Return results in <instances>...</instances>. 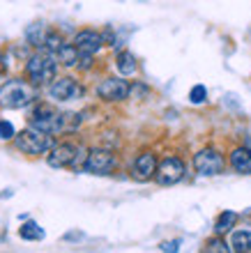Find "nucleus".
Here are the masks:
<instances>
[{"instance_id": "nucleus-13", "label": "nucleus", "mask_w": 251, "mask_h": 253, "mask_svg": "<svg viewBox=\"0 0 251 253\" xmlns=\"http://www.w3.org/2000/svg\"><path fill=\"white\" fill-rule=\"evenodd\" d=\"M231 166L240 175H251V147H235L231 152Z\"/></svg>"}, {"instance_id": "nucleus-16", "label": "nucleus", "mask_w": 251, "mask_h": 253, "mask_svg": "<svg viewBox=\"0 0 251 253\" xmlns=\"http://www.w3.org/2000/svg\"><path fill=\"white\" fill-rule=\"evenodd\" d=\"M115 67L122 76H132L136 72V58H134L129 51H120L118 58H115Z\"/></svg>"}, {"instance_id": "nucleus-8", "label": "nucleus", "mask_w": 251, "mask_h": 253, "mask_svg": "<svg viewBox=\"0 0 251 253\" xmlns=\"http://www.w3.org/2000/svg\"><path fill=\"white\" fill-rule=\"evenodd\" d=\"M113 168H115V154L111 150H101V147L90 150L86 164H83V170L93 175H108Z\"/></svg>"}, {"instance_id": "nucleus-23", "label": "nucleus", "mask_w": 251, "mask_h": 253, "mask_svg": "<svg viewBox=\"0 0 251 253\" xmlns=\"http://www.w3.org/2000/svg\"><path fill=\"white\" fill-rule=\"evenodd\" d=\"M16 136V129H14L12 122L0 120V140H12Z\"/></svg>"}, {"instance_id": "nucleus-5", "label": "nucleus", "mask_w": 251, "mask_h": 253, "mask_svg": "<svg viewBox=\"0 0 251 253\" xmlns=\"http://www.w3.org/2000/svg\"><path fill=\"white\" fill-rule=\"evenodd\" d=\"M14 140H16V147H19L21 152L33 154V157L51 150V133H44V131H40V129H35V126L16 133Z\"/></svg>"}, {"instance_id": "nucleus-7", "label": "nucleus", "mask_w": 251, "mask_h": 253, "mask_svg": "<svg viewBox=\"0 0 251 253\" xmlns=\"http://www.w3.org/2000/svg\"><path fill=\"white\" fill-rule=\"evenodd\" d=\"M182 177H185V164H182V159H178V157H166V159L159 161L154 180H157L161 187L178 184Z\"/></svg>"}, {"instance_id": "nucleus-19", "label": "nucleus", "mask_w": 251, "mask_h": 253, "mask_svg": "<svg viewBox=\"0 0 251 253\" xmlns=\"http://www.w3.org/2000/svg\"><path fill=\"white\" fill-rule=\"evenodd\" d=\"M19 235H21V240H28V242H40L44 240V230H42L35 221H26L23 226L19 228Z\"/></svg>"}, {"instance_id": "nucleus-11", "label": "nucleus", "mask_w": 251, "mask_h": 253, "mask_svg": "<svg viewBox=\"0 0 251 253\" xmlns=\"http://www.w3.org/2000/svg\"><path fill=\"white\" fill-rule=\"evenodd\" d=\"M104 44H106L104 35L95 33V30H81V33L74 37V46L79 48L81 53H86V55H95L101 46H104Z\"/></svg>"}, {"instance_id": "nucleus-2", "label": "nucleus", "mask_w": 251, "mask_h": 253, "mask_svg": "<svg viewBox=\"0 0 251 253\" xmlns=\"http://www.w3.org/2000/svg\"><path fill=\"white\" fill-rule=\"evenodd\" d=\"M88 159V150L81 145H72V143H60V145L49 150V166L51 168H83Z\"/></svg>"}, {"instance_id": "nucleus-21", "label": "nucleus", "mask_w": 251, "mask_h": 253, "mask_svg": "<svg viewBox=\"0 0 251 253\" xmlns=\"http://www.w3.org/2000/svg\"><path fill=\"white\" fill-rule=\"evenodd\" d=\"M62 44H65V42H62V37H60L58 33H49L47 40H44V51H49V53L55 55V51H58Z\"/></svg>"}, {"instance_id": "nucleus-17", "label": "nucleus", "mask_w": 251, "mask_h": 253, "mask_svg": "<svg viewBox=\"0 0 251 253\" xmlns=\"http://www.w3.org/2000/svg\"><path fill=\"white\" fill-rule=\"evenodd\" d=\"M231 249L238 253H247L251 251V230H238L231 237Z\"/></svg>"}, {"instance_id": "nucleus-22", "label": "nucleus", "mask_w": 251, "mask_h": 253, "mask_svg": "<svg viewBox=\"0 0 251 253\" xmlns=\"http://www.w3.org/2000/svg\"><path fill=\"white\" fill-rule=\"evenodd\" d=\"M207 99V90H205V85H194L192 90H189V101L192 104H203V101Z\"/></svg>"}, {"instance_id": "nucleus-27", "label": "nucleus", "mask_w": 251, "mask_h": 253, "mask_svg": "<svg viewBox=\"0 0 251 253\" xmlns=\"http://www.w3.org/2000/svg\"><path fill=\"white\" fill-rule=\"evenodd\" d=\"M2 72H5V55L0 53V74H2Z\"/></svg>"}, {"instance_id": "nucleus-3", "label": "nucleus", "mask_w": 251, "mask_h": 253, "mask_svg": "<svg viewBox=\"0 0 251 253\" xmlns=\"http://www.w3.org/2000/svg\"><path fill=\"white\" fill-rule=\"evenodd\" d=\"M55 72H58V62H55V55L49 51L33 55L28 60V79L33 85H49L55 79Z\"/></svg>"}, {"instance_id": "nucleus-6", "label": "nucleus", "mask_w": 251, "mask_h": 253, "mask_svg": "<svg viewBox=\"0 0 251 253\" xmlns=\"http://www.w3.org/2000/svg\"><path fill=\"white\" fill-rule=\"evenodd\" d=\"M194 168L196 173L203 177H214L224 170V157L214 150V147H205L194 157Z\"/></svg>"}, {"instance_id": "nucleus-1", "label": "nucleus", "mask_w": 251, "mask_h": 253, "mask_svg": "<svg viewBox=\"0 0 251 253\" xmlns=\"http://www.w3.org/2000/svg\"><path fill=\"white\" fill-rule=\"evenodd\" d=\"M81 125V115L76 113H58L51 106H40L30 118V126L40 129L44 133H60V131H74Z\"/></svg>"}, {"instance_id": "nucleus-9", "label": "nucleus", "mask_w": 251, "mask_h": 253, "mask_svg": "<svg viewBox=\"0 0 251 253\" xmlns=\"http://www.w3.org/2000/svg\"><path fill=\"white\" fill-rule=\"evenodd\" d=\"M49 94L55 101H74L83 97V87L72 76H62V79H53V83L49 85Z\"/></svg>"}, {"instance_id": "nucleus-20", "label": "nucleus", "mask_w": 251, "mask_h": 253, "mask_svg": "<svg viewBox=\"0 0 251 253\" xmlns=\"http://www.w3.org/2000/svg\"><path fill=\"white\" fill-rule=\"evenodd\" d=\"M205 251H210V253H228V251H233V249L221 240V235H217V237H212V240L205 242Z\"/></svg>"}, {"instance_id": "nucleus-24", "label": "nucleus", "mask_w": 251, "mask_h": 253, "mask_svg": "<svg viewBox=\"0 0 251 253\" xmlns=\"http://www.w3.org/2000/svg\"><path fill=\"white\" fill-rule=\"evenodd\" d=\"M159 249H161V251H178L180 249V240H173V242H164V244H159Z\"/></svg>"}, {"instance_id": "nucleus-15", "label": "nucleus", "mask_w": 251, "mask_h": 253, "mask_svg": "<svg viewBox=\"0 0 251 253\" xmlns=\"http://www.w3.org/2000/svg\"><path fill=\"white\" fill-rule=\"evenodd\" d=\"M238 219H240V216L235 212H231V210L221 212V214H219V219H217V223H214V235H221V237H224L226 233H231L233 226L238 223Z\"/></svg>"}, {"instance_id": "nucleus-10", "label": "nucleus", "mask_w": 251, "mask_h": 253, "mask_svg": "<svg viewBox=\"0 0 251 253\" xmlns=\"http://www.w3.org/2000/svg\"><path fill=\"white\" fill-rule=\"evenodd\" d=\"M129 90H132V85L125 79H118V76H111V79L101 81L97 85V94L104 101H125L129 97Z\"/></svg>"}, {"instance_id": "nucleus-14", "label": "nucleus", "mask_w": 251, "mask_h": 253, "mask_svg": "<svg viewBox=\"0 0 251 253\" xmlns=\"http://www.w3.org/2000/svg\"><path fill=\"white\" fill-rule=\"evenodd\" d=\"M55 60L65 67H79L81 51L74 46V44H62V46L55 51Z\"/></svg>"}, {"instance_id": "nucleus-26", "label": "nucleus", "mask_w": 251, "mask_h": 253, "mask_svg": "<svg viewBox=\"0 0 251 253\" xmlns=\"http://www.w3.org/2000/svg\"><path fill=\"white\" fill-rule=\"evenodd\" d=\"M79 237H83V235H81V233H69V235H67V240H79Z\"/></svg>"}, {"instance_id": "nucleus-4", "label": "nucleus", "mask_w": 251, "mask_h": 253, "mask_svg": "<svg viewBox=\"0 0 251 253\" xmlns=\"http://www.w3.org/2000/svg\"><path fill=\"white\" fill-rule=\"evenodd\" d=\"M33 101V90L28 87L26 81H7L0 87V106L2 108H21Z\"/></svg>"}, {"instance_id": "nucleus-18", "label": "nucleus", "mask_w": 251, "mask_h": 253, "mask_svg": "<svg viewBox=\"0 0 251 253\" xmlns=\"http://www.w3.org/2000/svg\"><path fill=\"white\" fill-rule=\"evenodd\" d=\"M26 40H28V44H33V46L44 48V40H47V33H44V23H33V26H28Z\"/></svg>"}, {"instance_id": "nucleus-25", "label": "nucleus", "mask_w": 251, "mask_h": 253, "mask_svg": "<svg viewBox=\"0 0 251 253\" xmlns=\"http://www.w3.org/2000/svg\"><path fill=\"white\" fill-rule=\"evenodd\" d=\"M146 92H148V87H146V85H141V83L132 85V90H129V94H134V97H143Z\"/></svg>"}, {"instance_id": "nucleus-12", "label": "nucleus", "mask_w": 251, "mask_h": 253, "mask_svg": "<svg viewBox=\"0 0 251 253\" xmlns=\"http://www.w3.org/2000/svg\"><path fill=\"white\" fill-rule=\"evenodd\" d=\"M157 157L152 152H143L136 157V161H134V177L141 182L150 180V177H154V173H157Z\"/></svg>"}]
</instances>
